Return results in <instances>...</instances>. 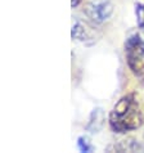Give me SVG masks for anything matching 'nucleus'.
Instances as JSON below:
<instances>
[{
	"label": "nucleus",
	"instance_id": "39448f33",
	"mask_svg": "<svg viewBox=\"0 0 144 153\" xmlns=\"http://www.w3.org/2000/svg\"><path fill=\"white\" fill-rule=\"evenodd\" d=\"M115 151L118 152H139V151H144V147L142 144L138 143V140L135 139H126V140H121L120 143L115 146Z\"/></svg>",
	"mask_w": 144,
	"mask_h": 153
},
{
	"label": "nucleus",
	"instance_id": "f257e3e1",
	"mask_svg": "<svg viewBox=\"0 0 144 153\" xmlns=\"http://www.w3.org/2000/svg\"><path fill=\"white\" fill-rule=\"evenodd\" d=\"M109 126L115 133L126 134L143 124L140 104L135 94H126L113 105L109 113Z\"/></svg>",
	"mask_w": 144,
	"mask_h": 153
},
{
	"label": "nucleus",
	"instance_id": "7ed1b4c3",
	"mask_svg": "<svg viewBox=\"0 0 144 153\" xmlns=\"http://www.w3.org/2000/svg\"><path fill=\"white\" fill-rule=\"evenodd\" d=\"M84 12L94 23H103L112 16L113 4L111 0H90Z\"/></svg>",
	"mask_w": 144,
	"mask_h": 153
},
{
	"label": "nucleus",
	"instance_id": "f03ea898",
	"mask_svg": "<svg viewBox=\"0 0 144 153\" xmlns=\"http://www.w3.org/2000/svg\"><path fill=\"white\" fill-rule=\"evenodd\" d=\"M126 62L130 71L144 81V40L140 35L134 33L125 42Z\"/></svg>",
	"mask_w": 144,
	"mask_h": 153
},
{
	"label": "nucleus",
	"instance_id": "20e7f679",
	"mask_svg": "<svg viewBox=\"0 0 144 153\" xmlns=\"http://www.w3.org/2000/svg\"><path fill=\"white\" fill-rule=\"evenodd\" d=\"M72 37L82 42H94L96 40V30L90 23L76 19L72 26Z\"/></svg>",
	"mask_w": 144,
	"mask_h": 153
},
{
	"label": "nucleus",
	"instance_id": "0eeeda50",
	"mask_svg": "<svg viewBox=\"0 0 144 153\" xmlns=\"http://www.w3.org/2000/svg\"><path fill=\"white\" fill-rule=\"evenodd\" d=\"M82 0H72L71 1V7L72 8H76V7H79L80 5V3H81Z\"/></svg>",
	"mask_w": 144,
	"mask_h": 153
},
{
	"label": "nucleus",
	"instance_id": "423d86ee",
	"mask_svg": "<svg viewBox=\"0 0 144 153\" xmlns=\"http://www.w3.org/2000/svg\"><path fill=\"white\" fill-rule=\"evenodd\" d=\"M77 146H79V149L81 152H91L93 151L91 144L86 137H80L77 139Z\"/></svg>",
	"mask_w": 144,
	"mask_h": 153
}]
</instances>
